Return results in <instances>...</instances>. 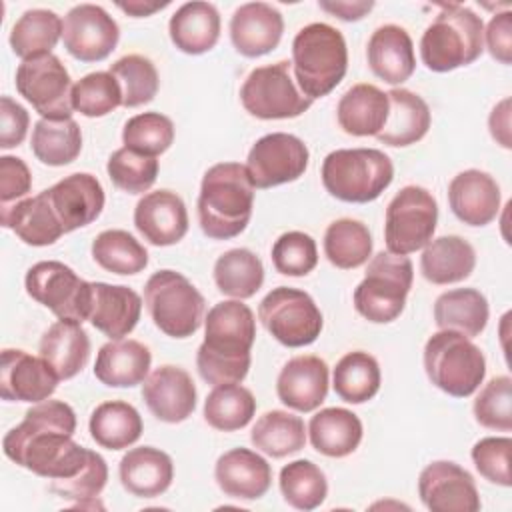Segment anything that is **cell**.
Listing matches in <instances>:
<instances>
[{
	"mask_svg": "<svg viewBox=\"0 0 512 512\" xmlns=\"http://www.w3.org/2000/svg\"><path fill=\"white\" fill-rule=\"evenodd\" d=\"M76 414L62 400H42L26 410L24 420L6 432V458L48 480L74 476L90 450L74 442Z\"/></svg>",
	"mask_w": 512,
	"mask_h": 512,
	"instance_id": "1",
	"label": "cell"
},
{
	"mask_svg": "<svg viewBox=\"0 0 512 512\" xmlns=\"http://www.w3.org/2000/svg\"><path fill=\"white\" fill-rule=\"evenodd\" d=\"M256 340L254 312L242 300L214 304L204 318V342L196 352V368L212 386L242 382L250 370Z\"/></svg>",
	"mask_w": 512,
	"mask_h": 512,
	"instance_id": "2",
	"label": "cell"
},
{
	"mask_svg": "<svg viewBox=\"0 0 512 512\" xmlns=\"http://www.w3.org/2000/svg\"><path fill=\"white\" fill-rule=\"evenodd\" d=\"M198 222L212 240H230L246 230L254 208V186L246 166L220 162L210 166L200 184Z\"/></svg>",
	"mask_w": 512,
	"mask_h": 512,
	"instance_id": "3",
	"label": "cell"
},
{
	"mask_svg": "<svg viewBox=\"0 0 512 512\" xmlns=\"http://www.w3.org/2000/svg\"><path fill=\"white\" fill-rule=\"evenodd\" d=\"M292 70L296 86L310 100L330 94L348 70L342 32L326 22L300 28L292 40Z\"/></svg>",
	"mask_w": 512,
	"mask_h": 512,
	"instance_id": "4",
	"label": "cell"
},
{
	"mask_svg": "<svg viewBox=\"0 0 512 512\" xmlns=\"http://www.w3.org/2000/svg\"><path fill=\"white\" fill-rule=\"evenodd\" d=\"M484 52L482 18L460 4H444L420 38V58L432 72L468 66Z\"/></svg>",
	"mask_w": 512,
	"mask_h": 512,
	"instance_id": "5",
	"label": "cell"
},
{
	"mask_svg": "<svg viewBox=\"0 0 512 512\" xmlns=\"http://www.w3.org/2000/svg\"><path fill=\"white\" fill-rule=\"evenodd\" d=\"M392 178L394 164L378 148H340L322 162V184L342 202H372L392 184Z\"/></svg>",
	"mask_w": 512,
	"mask_h": 512,
	"instance_id": "6",
	"label": "cell"
},
{
	"mask_svg": "<svg viewBox=\"0 0 512 512\" xmlns=\"http://www.w3.org/2000/svg\"><path fill=\"white\" fill-rule=\"evenodd\" d=\"M424 370L438 390L454 398H468L486 376V358L468 336L438 330L424 344Z\"/></svg>",
	"mask_w": 512,
	"mask_h": 512,
	"instance_id": "7",
	"label": "cell"
},
{
	"mask_svg": "<svg viewBox=\"0 0 512 512\" xmlns=\"http://www.w3.org/2000/svg\"><path fill=\"white\" fill-rule=\"evenodd\" d=\"M414 266L404 254L378 252L370 256L364 280L354 290L356 312L374 324H388L396 320L412 288Z\"/></svg>",
	"mask_w": 512,
	"mask_h": 512,
	"instance_id": "8",
	"label": "cell"
},
{
	"mask_svg": "<svg viewBox=\"0 0 512 512\" xmlns=\"http://www.w3.org/2000/svg\"><path fill=\"white\" fill-rule=\"evenodd\" d=\"M144 304L154 326L172 338L192 336L206 308L198 288L176 270H158L146 280Z\"/></svg>",
	"mask_w": 512,
	"mask_h": 512,
	"instance_id": "9",
	"label": "cell"
},
{
	"mask_svg": "<svg viewBox=\"0 0 512 512\" xmlns=\"http://www.w3.org/2000/svg\"><path fill=\"white\" fill-rule=\"evenodd\" d=\"M244 110L260 120H286L304 114L314 100L304 96L292 76V62L280 60L254 68L242 88Z\"/></svg>",
	"mask_w": 512,
	"mask_h": 512,
	"instance_id": "10",
	"label": "cell"
},
{
	"mask_svg": "<svg viewBox=\"0 0 512 512\" xmlns=\"http://www.w3.org/2000/svg\"><path fill=\"white\" fill-rule=\"evenodd\" d=\"M258 318L270 336L288 348L312 344L324 324L314 298L290 286L272 288L258 306Z\"/></svg>",
	"mask_w": 512,
	"mask_h": 512,
	"instance_id": "11",
	"label": "cell"
},
{
	"mask_svg": "<svg viewBox=\"0 0 512 512\" xmlns=\"http://www.w3.org/2000/svg\"><path fill=\"white\" fill-rule=\"evenodd\" d=\"M438 204L422 186H404L386 206L384 242L392 254L422 250L434 236Z\"/></svg>",
	"mask_w": 512,
	"mask_h": 512,
	"instance_id": "12",
	"label": "cell"
},
{
	"mask_svg": "<svg viewBox=\"0 0 512 512\" xmlns=\"http://www.w3.org/2000/svg\"><path fill=\"white\" fill-rule=\"evenodd\" d=\"M32 300L46 306L58 320L84 322L92 306V282L82 280L58 260H42L28 268L24 278Z\"/></svg>",
	"mask_w": 512,
	"mask_h": 512,
	"instance_id": "13",
	"label": "cell"
},
{
	"mask_svg": "<svg viewBox=\"0 0 512 512\" xmlns=\"http://www.w3.org/2000/svg\"><path fill=\"white\" fill-rule=\"evenodd\" d=\"M72 80L56 54L22 60L16 68V90L48 120L72 118Z\"/></svg>",
	"mask_w": 512,
	"mask_h": 512,
	"instance_id": "14",
	"label": "cell"
},
{
	"mask_svg": "<svg viewBox=\"0 0 512 512\" xmlns=\"http://www.w3.org/2000/svg\"><path fill=\"white\" fill-rule=\"evenodd\" d=\"M308 160V146L298 136L272 132L254 142L244 166L252 186L266 190L298 180L306 172Z\"/></svg>",
	"mask_w": 512,
	"mask_h": 512,
	"instance_id": "15",
	"label": "cell"
},
{
	"mask_svg": "<svg viewBox=\"0 0 512 512\" xmlns=\"http://www.w3.org/2000/svg\"><path fill=\"white\" fill-rule=\"evenodd\" d=\"M120 40L116 20L98 4L72 6L62 22V42L80 62H100L112 54Z\"/></svg>",
	"mask_w": 512,
	"mask_h": 512,
	"instance_id": "16",
	"label": "cell"
},
{
	"mask_svg": "<svg viewBox=\"0 0 512 512\" xmlns=\"http://www.w3.org/2000/svg\"><path fill=\"white\" fill-rule=\"evenodd\" d=\"M418 496L432 512H478L482 506L472 474L450 460L430 462L420 472Z\"/></svg>",
	"mask_w": 512,
	"mask_h": 512,
	"instance_id": "17",
	"label": "cell"
},
{
	"mask_svg": "<svg viewBox=\"0 0 512 512\" xmlns=\"http://www.w3.org/2000/svg\"><path fill=\"white\" fill-rule=\"evenodd\" d=\"M60 378L44 358H36L20 348H4L0 356V396L8 402L48 400Z\"/></svg>",
	"mask_w": 512,
	"mask_h": 512,
	"instance_id": "18",
	"label": "cell"
},
{
	"mask_svg": "<svg viewBox=\"0 0 512 512\" xmlns=\"http://www.w3.org/2000/svg\"><path fill=\"white\" fill-rule=\"evenodd\" d=\"M44 192L66 234L94 222L106 202L100 180L88 172L64 176Z\"/></svg>",
	"mask_w": 512,
	"mask_h": 512,
	"instance_id": "19",
	"label": "cell"
},
{
	"mask_svg": "<svg viewBox=\"0 0 512 512\" xmlns=\"http://www.w3.org/2000/svg\"><path fill=\"white\" fill-rule=\"evenodd\" d=\"M196 386L192 376L172 364L152 370L142 384V398L148 410L166 424H178L196 410Z\"/></svg>",
	"mask_w": 512,
	"mask_h": 512,
	"instance_id": "20",
	"label": "cell"
},
{
	"mask_svg": "<svg viewBox=\"0 0 512 512\" xmlns=\"http://www.w3.org/2000/svg\"><path fill=\"white\" fill-rule=\"evenodd\" d=\"M134 226L152 246L178 244L188 232L186 204L166 188L148 192L134 208Z\"/></svg>",
	"mask_w": 512,
	"mask_h": 512,
	"instance_id": "21",
	"label": "cell"
},
{
	"mask_svg": "<svg viewBox=\"0 0 512 512\" xmlns=\"http://www.w3.org/2000/svg\"><path fill=\"white\" fill-rule=\"evenodd\" d=\"M284 32V18L278 8L266 2H246L230 18V40L238 54L258 58L272 52Z\"/></svg>",
	"mask_w": 512,
	"mask_h": 512,
	"instance_id": "22",
	"label": "cell"
},
{
	"mask_svg": "<svg viewBox=\"0 0 512 512\" xmlns=\"http://www.w3.org/2000/svg\"><path fill=\"white\" fill-rule=\"evenodd\" d=\"M276 394L296 412L316 410L328 394V364L314 354L290 358L278 374Z\"/></svg>",
	"mask_w": 512,
	"mask_h": 512,
	"instance_id": "23",
	"label": "cell"
},
{
	"mask_svg": "<svg viewBox=\"0 0 512 512\" xmlns=\"http://www.w3.org/2000/svg\"><path fill=\"white\" fill-rule=\"evenodd\" d=\"M448 204L454 216L468 226H486L500 212V186L482 170L458 172L448 184Z\"/></svg>",
	"mask_w": 512,
	"mask_h": 512,
	"instance_id": "24",
	"label": "cell"
},
{
	"mask_svg": "<svg viewBox=\"0 0 512 512\" xmlns=\"http://www.w3.org/2000/svg\"><path fill=\"white\" fill-rule=\"evenodd\" d=\"M214 478L226 496L258 500L270 490L272 468L258 452L250 448H232L216 460Z\"/></svg>",
	"mask_w": 512,
	"mask_h": 512,
	"instance_id": "25",
	"label": "cell"
},
{
	"mask_svg": "<svg viewBox=\"0 0 512 512\" xmlns=\"http://www.w3.org/2000/svg\"><path fill=\"white\" fill-rule=\"evenodd\" d=\"M142 314V298L128 286L92 282L90 324L110 340L128 336Z\"/></svg>",
	"mask_w": 512,
	"mask_h": 512,
	"instance_id": "26",
	"label": "cell"
},
{
	"mask_svg": "<svg viewBox=\"0 0 512 512\" xmlns=\"http://www.w3.org/2000/svg\"><path fill=\"white\" fill-rule=\"evenodd\" d=\"M370 70L386 84L398 86L416 70L414 44L410 34L398 24L378 26L366 46Z\"/></svg>",
	"mask_w": 512,
	"mask_h": 512,
	"instance_id": "27",
	"label": "cell"
},
{
	"mask_svg": "<svg viewBox=\"0 0 512 512\" xmlns=\"http://www.w3.org/2000/svg\"><path fill=\"white\" fill-rule=\"evenodd\" d=\"M118 474L124 490L132 496L156 498L170 488L174 480V464L164 450L138 446L122 456Z\"/></svg>",
	"mask_w": 512,
	"mask_h": 512,
	"instance_id": "28",
	"label": "cell"
},
{
	"mask_svg": "<svg viewBox=\"0 0 512 512\" xmlns=\"http://www.w3.org/2000/svg\"><path fill=\"white\" fill-rule=\"evenodd\" d=\"M150 348L138 340H110L100 346L94 362V376L110 388H132L142 384L150 372Z\"/></svg>",
	"mask_w": 512,
	"mask_h": 512,
	"instance_id": "29",
	"label": "cell"
},
{
	"mask_svg": "<svg viewBox=\"0 0 512 512\" xmlns=\"http://www.w3.org/2000/svg\"><path fill=\"white\" fill-rule=\"evenodd\" d=\"M0 224L28 246H50L66 234L44 190L10 206H0Z\"/></svg>",
	"mask_w": 512,
	"mask_h": 512,
	"instance_id": "30",
	"label": "cell"
},
{
	"mask_svg": "<svg viewBox=\"0 0 512 512\" xmlns=\"http://www.w3.org/2000/svg\"><path fill=\"white\" fill-rule=\"evenodd\" d=\"M388 96V118L376 138L386 146L404 148L420 142L432 122L430 108L422 96L406 88H392Z\"/></svg>",
	"mask_w": 512,
	"mask_h": 512,
	"instance_id": "31",
	"label": "cell"
},
{
	"mask_svg": "<svg viewBox=\"0 0 512 512\" xmlns=\"http://www.w3.org/2000/svg\"><path fill=\"white\" fill-rule=\"evenodd\" d=\"M38 352L60 380H70L90 358V338L82 322L58 320L42 334Z\"/></svg>",
	"mask_w": 512,
	"mask_h": 512,
	"instance_id": "32",
	"label": "cell"
},
{
	"mask_svg": "<svg viewBox=\"0 0 512 512\" xmlns=\"http://www.w3.org/2000/svg\"><path fill=\"white\" fill-rule=\"evenodd\" d=\"M172 44L190 56L212 50L220 38V14L210 2H186L168 22Z\"/></svg>",
	"mask_w": 512,
	"mask_h": 512,
	"instance_id": "33",
	"label": "cell"
},
{
	"mask_svg": "<svg viewBox=\"0 0 512 512\" xmlns=\"http://www.w3.org/2000/svg\"><path fill=\"white\" fill-rule=\"evenodd\" d=\"M388 96L374 84H354L336 106L340 128L350 136H376L388 118Z\"/></svg>",
	"mask_w": 512,
	"mask_h": 512,
	"instance_id": "34",
	"label": "cell"
},
{
	"mask_svg": "<svg viewBox=\"0 0 512 512\" xmlns=\"http://www.w3.org/2000/svg\"><path fill=\"white\" fill-rule=\"evenodd\" d=\"M476 266L472 244L456 234L430 240L420 256V272L430 284L446 286L466 280Z\"/></svg>",
	"mask_w": 512,
	"mask_h": 512,
	"instance_id": "35",
	"label": "cell"
},
{
	"mask_svg": "<svg viewBox=\"0 0 512 512\" xmlns=\"http://www.w3.org/2000/svg\"><path fill=\"white\" fill-rule=\"evenodd\" d=\"M362 422L360 418L340 406L322 408L310 418L308 436L316 452L328 458L350 456L362 442Z\"/></svg>",
	"mask_w": 512,
	"mask_h": 512,
	"instance_id": "36",
	"label": "cell"
},
{
	"mask_svg": "<svg viewBox=\"0 0 512 512\" xmlns=\"http://www.w3.org/2000/svg\"><path fill=\"white\" fill-rule=\"evenodd\" d=\"M490 308L486 296L476 288H454L442 292L434 302V322L440 330H454L468 338L478 336L488 324Z\"/></svg>",
	"mask_w": 512,
	"mask_h": 512,
	"instance_id": "37",
	"label": "cell"
},
{
	"mask_svg": "<svg viewBox=\"0 0 512 512\" xmlns=\"http://www.w3.org/2000/svg\"><path fill=\"white\" fill-rule=\"evenodd\" d=\"M92 440L108 450H122L138 442L144 424L140 412L124 400H108L98 404L90 414Z\"/></svg>",
	"mask_w": 512,
	"mask_h": 512,
	"instance_id": "38",
	"label": "cell"
},
{
	"mask_svg": "<svg viewBox=\"0 0 512 512\" xmlns=\"http://www.w3.org/2000/svg\"><path fill=\"white\" fill-rule=\"evenodd\" d=\"M62 22L64 20L52 10H26L10 30L8 42L12 52L22 60L50 54L62 38Z\"/></svg>",
	"mask_w": 512,
	"mask_h": 512,
	"instance_id": "39",
	"label": "cell"
},
{
	"mask_svg": "<svg viewBox=\"0 0 512 512\" xmlns=\"http://www.w3.org/2000/svg\"><path fill=\"white\" fill-rule=\"evenodd\" d=\"M32 154L46 166H66L82 150V130L74 118H40L32 128Z\"/></svg>",
	"mask_w": 512,
	"mask_h": 512,
	"instance_id": "40",
	"label": "cell"
},
{
	"mask_svg": "<svg viewBox=\"0 0 512 512\" xmlns=\"http://www.w3.org/2000/svg\"><path fill=\"white\" fill-rule=\"evenodd\" d=\"M214 282L224 296L252 298L264 284V264L248 248H232L214 262Z\"/></svg>",
	"mask_w": 512,
	"mask_h": 512,
	"instance_id": "41",
	"label": "cell"
},
{
	"mask_svg": "<svg viewBox=\"0 0 512 512\" xmlns=\"http://www.w3.org/2000/svg\"><path fill=\"white\" fill-rule=\"evenodd\" d=\"M380 382L382 374L378 360L364 350L344 354L336 362L332 374L334 392L348 404H364L372 400L380 390Z\"/></svg>",
	"mask_w": 512,
	"mask_h": 512,
	"instance_id": "42",
	"label": "cell"
},
{
	"mask_svg": "<svg viewBox=\"0 0 512 512\" xmlns=\"http://www.w3.org/2000/svg\"><path fill=\"white\" fill-rule=\"evenodd\" d=\"M250 440L260 452L272 458H284L304 448L306 426L304 420L292 412L268 410L252 426Z\"/></svg>",
	"mask_w": 512,
	"mask_h": 512,
	"instance_id": "43",
	"label": "cell"
},
{
	"mask_svg": "<svg viewBox=\"0 0 512 512\" xmlns=\"http://www.w3.org/2000/svg\"><path fill=\"white\" fill-rule=\"evenodd\" d=\"M324 254L340 270H352L366 264L372 256V236L364 222L338 218L324 232Z\"/></svg>",
	"mask_w": 512,
	"mask_h": 512,
	"instance_id": "44",
	"label": "cell"
},
{
	"mask_svg": "<svg viewBox=\"0 0 512 512\" xmlns=\"http://www.w3.org/2000/svg\"><path fill=\"white\" fill-rule=\"evenodd\" d=\"M256 412L254 394L240 382L220 384L204 400V420L220 432L244 428Z\"/></svg>",
	"mask_w": 512,
	"mask_h": 512,
	"instance_id": "45",
	"label": "cell"
},
{
	"mask_svg": "<svg viewBox=\"0 0 512 512\" xmlns=\"http://www.w3.org/2000/svg\"><path fill=\"white\" fill-rule=\"evenodd\" d=\"M94 262L118 276L138 274L148 266L146 248L126 230L112 228L100 232L92 242Z\"/></svg>",
	"mask_w": 512,
	"mask_h": 512,
	"instance_id": "46",
	"label": "cell"
},
{
	"mask_svg": "<svg viewBox=\"0 0 512 512\" xmlns=\"http://www.w3.org/2000/svg\"><path fill=\"white\" fill-rule=\"evenodd\" d=\"M280 492L296 510H314L328 496V482L312 460H294L280 470Z\"/></svg>",
	"mask_w": 512,
	"mask_h": 512,
	"instance_id": "47",
	"label": "cell"
},
{
	"mask_svg": "<svg viewBox=\"0 0 512 512\" xmlns=\"http://www.w3.org/2000/svg\"><path fill=\"white\" fill-rule=\"evenodd\" d=\"M108 72L118 80L122 90V106L136 108L154 100L160 80L150 58L142 54H126L110 64Z\"/></svg>",
	"mask_w": 512,
	"mask_h": 512,
	"instance_id": "48",
	"label": "cell"
},
{
	"mask_svg": "<svg viewBox=\"0 0 512 512\" xmlns=\"http://www.w3.org/2000/svg\"><path fill=\"white\" fill-rule=\"evenodd\" d=\"M122 106V90L110 72H90L72 86V108L86 118H100Z\"/></svg>",
	"mask_w": 512,
	"mask_h": 512,
	"instance_id": "49",
	"label": "cell"
},
{
	"mask_svg": "<svg viewBox=\"0 0 512 512\" xmlns=\"http://www.w3.org/2000/svg\"><path fill=\"white\" fill-rule=\"evenodd\" d=\"M122 142L126 148L144 154L160 156L174 142V124L168 116L160 112H142L132 118L122 128Z\"/></svg>",
	"mask_w": 512,
	"mask_h": 512,
	"instance_id": "50",
	"label": "cell"
},
{
	"mask_svg": "<svg viewBox=\"0 0 512 512\" xmlns=\"http://www.w3.org/2000/svg\"><path fill=\"white\" fill-rule=\"evenodd\" d=\"M158 160L154 156L138 154L126 146L112 152L106 172L112 184L128 194H142L152 188L158 176Z\"/></svg>",
	"mask_w": 512,
	"mask_h": 512,
	"instance_id": "51",
	"label": "cell"
},
{
	"mask_svg": "<svg viewBox=\"0 0 512 512\" xmlns=\"http://www.w3.org/2000/svg\"><path fill=\"white\" fill-rule=\"evenodd\" d=\"M106 480H108L106 460L98 452L90 450L86 464L74 476L62 478V480H50L48 488L50 492H54L64 500H74L76 508H84V506L96 504V498L104 490Z\"/></svg>",
	"mask_w": 512,
	"mask_h": 512,
	"instance_id": "52",
	"label": "cell"
},
{
	"mask_svg": "<svg viewBox=\"0 0 512 512\" xmlns=\"http://www.w3.org/2000/svg\"><path fill=\"white\" fill-rule=\"evenodd\" d=\"M272 264L284 276H306L318 264V248L310 234L300 230L284 232L272 244Z\"/></svg>",
	"mask_w": 512,
	"mask_h": 512,
	"instance_id": "53",
	"label": "cell"
},
{
	"mask_svg": "<svg viewBox=\"0 0 512 512\" xmlns=\"http://www.w3.org/2000/svg\"><path fill=\"white\" fill-rule=\"evenodd\" d=\"M474 418L488 430H512V380L510 376L492 378L474 400Z\"/></svg>",
	"mask_w": 512,
	"mask_h": 512,
	"instance_id": "54",
	"label": "cell"
},
{
	"mask_svg": "<svg viewBox=\"0 0 512 512\" xmlns=\"http://www.w3.org/2000/svg\"><path fill=\"white\" fill-rule=\"evenodd\" d=\"M510 450L512 440L508 436H486L472 446V462L488 482L508 488L512 484Z\"/></svg>",
	"mask_w": 512,
	"mask_h": 512,
	"instance_id": "55",
	"label": "cell"
},
{
	"mask_svg": "<svg viewBox=\"0 0 512 512\" xmlns=\"http://www.w3.org/2000/svg\"><path fill=\"white\" fill-rule=\"evenodd\" d=\"M32 188V174L26 162L18 156L0 158V206H10L28 198Z\"/></svg>",
	"mask_w": 512,
	"mask_h": 512,
	"instance_id": "56",
	"label": "cell"
},
{
	"mask_svg": "<svg viewBox=\"0 0 512 512\" xmlns=\"http://www.w3.org/2000/svg\"><path fill=\"white\" fill-rule=\"evenodd\" d=\"M30 126V116L10 96L0 98V148L10 150L24 142Z\"/></svg>",
	"mask_w": 512,
	"mask_h": 512,
	"instance_id": "57",
	"label": "cell"
},
{
	"mask_svg": "<svg viewBox=\"0 0 512 512\" xmlns=\"http://www.w3.org/2000/svg\"><path fill=\"white\" fill-rule=\"evenodd\" d=\"M484 44L494 60L500 64L512 62V12L504 10L490 18L484 30Z\"/></svg>",
	"mask_w": 512,
	"mask_h": 512,
	"instance_id": "58",
	"label": "cell"
},
{
	"mask_svg": "<svg viewBox=\"0 0 512 512\" xmlns=\"http://www.w3.org/2000/svg\"><path fill=\"white\" fill-rule=\"evenodd\" d=\"M488 128L492 138L506 150L512 148V140H510V98L500 100L490 116H488Z\"/></svg>",
	"mask_w": 512,
	"mask_h": 512,
	"instance_id": "59",
	"label": "cell"
},
{
	"mask_svg": "<svg viewBox=\"0 0 512 512\" xmlns=\"http://www.w3.org/2000/svg\"><path fill=\"white\" fill-rule=\"evenodd\" d=\"M318 6L324 12L336 16L344 22H356V20H362L374 8V2H368V0H356V2L332 0V2H320Z\"/></svg>",
	"mask_w": 512,
	"mask_h": 512,
	"instance_id": "60",
	"label": "cell"
},
{
	"mask_svg": "<svg viewBox=\"0 0 512 512\" xmlns=\"http://www.w3.org/2000/svg\"><path fill=\"white\" fill-rule=\"evenodd\" d=\"M170 2H142V0H132V2H118V8L126 14H130L132 18H142V16H150L162 8H166Z\"/></svg>",
	"mask_w": 512,
	"mask_h": 512,
	"instance_id": "61",
	"label": "cell"
}]
</instances>
